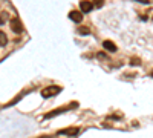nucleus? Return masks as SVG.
Listing matches in <instances>:
<instances>
[{"label": "nucleus", "instance_id": "1", "mask_svg": "<svg viewBox=\"0 0 153 138\" xmlns=\"http://www.w3.org/2000/svg\"><path fill=\"white\" fill-rule=\"evenodd\" d=\"M61 92V87L60 86H55V84H51L48 87H45V89L42 91V97L43 98H49V97H54L57 94Z\"/></svg>", "mask_w": 153, "mask_h": 138}, {"label": "nucleus", "instance_id": "2", "mask_svg": "<svg viewBox=\"0 0 153 138\" xmlns=\"http://www.w3.org/2000/svg\"><path fill=\"white\" fill-rule=\"evenodd\" d=\"M9 25H11L12 32H16V34H22L23 32V25H22V22L19 19H11Z\"/></svg>", "mask_w": 153, "mask_h": 138}, {"label": "nucleus", "instance_id": "3", "mask_svg": "<svg viewBox=\"0 0 153 138\" xmlns=\"http://www.w3.org/2000/svg\"><path fill=\"white\" fill-rule=\"evenodd\" d=\"M69 19L74 20V23H81L83 22V12L81 11H71L69 12Z\"/></svg>", "mask_w": 153, "mask_h": 138}, {"label": "nucleus", "instance_id": "4", "mask_svg": "<svg viewBox=\"0 0 153 138\" xmlns=\"http://www.w3.org/2000/svg\"><path fill=\"white\" fill-rule=\"evenodd\" d=\"M80 9L83 12H91L94 9V3L89 2V0H81V2H80Z\"/></svg>", "mask_w": 153, "mask_h": 138}, {"label": "nucleus", "instance_id": "5", "mask_svg": "<svg viewBox=\"0 0 153 138\" xmlns=\"http://www.w3.org/2000/svg\"><path fill=\"white\" fill-rule=\"evenodd\" d=\"M103 48L106 49V51H109V52H117V51H118L117 45H115L113 42H110V40H106V42H103Z\"/></svg>", "mask_w": 153, "mask_h": 138}, {"label": "nucleus", "instance_id": "6", "mask_svg": "<svg viewBox=\"0 0 153 138\" xmlns=\"http://www.w3.org/2000/svg\"><path fill=\"white\" fill-rule=\"evenodd\" d=\"M60 135H76L78 134V128H68V129H61L58 131Z\"/></svg>", "mask_w": 153, "mask_h": 138}, {"label": "nucleus", "instance_id": "7", "mask_svg": "<svg viewBox=\"0 0 153 138\" xmlns=\"http://www.w3.org/2000/svg\"><path fill=\"white\" fill-rule=\"evenodd\" d=\"M61 112H65V109H57V110H52V112H48V114L45 115V118H52V117L61 114Z\"/></svg>", "mask_w": 153, "mask_h": 138}, {"label": "nucleus", "instance_id": "8", "mask_svg": "<svg viewBox=\"0 0 153 138\" xmlns=\"http://www.w3.org/2000/svg\"><path fill=\"white\" fill-rule=\"evenodd\" d=\"M76 32H78L80 35H89L91 34V29H89L87 26H80L78 29H76Z\"/></svg>", "mask_w": 153, "mask_h": 138}, {"label": "nucleus", "instance_id": "9", "mask_svg": "<svg viewBox=\"0 0 153 138\" xmlns=\"http://www.w3.org/2000/svg\"><path fill=\"white\" fill-rule=\"evenodd\" d=\"M8 45V37H6V34L5 32H0V46H6Z\"/></svg>", "mask_w": 153, "mask_h": 138}, {"label": "nucleus", "instance_id": "10", "mask_svg": "<svg viewBox=\"0 0 153 138\" xmlns=\"http://www.w3.org/2000/svg\"><path fill=\"white\" fill-rule=\"evenodd\" d=\"M8 17H9V16H8V12H6V11H3V12H2V16H0V25H3V23H5V20H6Z\"/></svg>", "mask_w": 153, "mask_h": 138}, {"label": "nucleus", "instance_id": "11", "mask_svg": "<svg viewBox=\"0 0 153 138\" xmlns=\"http://www.w3.org/2000/svg\"><path fill=\"white\" fill-rule=\"evenodd\" d=\"M130 65L132 66H139V65H141V61H139V58H132L130 60Z\"/></svg>", "mask_w": 153, "mask_h": 138}, {"label": "nucleus", "instance_id": "12", "mask_svg": "<svg viewBox=\"0 0 153 138\" xmlns=\"http://www.w3.org/2000/svg\"><path fill=\"white\" fill-rule=\"evenodd\" d=\"M97 57H98V58H101V60H109L107 54H104V52H98V54H97Z\"/></svg>", "mask_w": 153, "mask_h": 138}, {"label": "nucleus", "instance_id": "13", "mask_svg": "<svg viewBox=\"0 0 153 138\" xmlns=\"http://www.w3.org/2000/svg\"><path fill=\"white\" fill-rule=\"evenodd\" d=\"M103 3H104V0H95V6H103Z\"/></svg>", "mask_w": 153, "mask_h": 138}, {"label": "nucleus", "instance_id": "14", "mask_svg": "<svg viewBox=\"0 0 153 138\" xmlns=\"http://www.w3.org/2000/svg\"><path fill=\"white\" fill-rule=\"evenodd\" d=\"M40 138H51L49 135H45V137H40Z\"/></svg>", "mask_w": 153, "mask_h": 138}]
</instances>
